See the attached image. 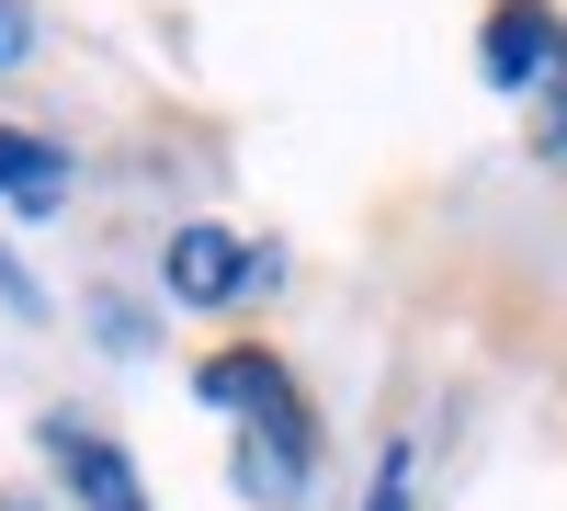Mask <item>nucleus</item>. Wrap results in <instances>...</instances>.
Listing matches in <instances>:
<instances>
[{"label":"nucleus","instance_id":"nucleus-1","mask_svg":"<svg viewBox=\"0 0 567 511\" xmlns=\"http://www.w3.org/2000/svg\"><path fill=\"white\" fill-rule=\"evenodd\" d=\"M205 409H227L239 421V489L250 500H296L307 467H318V409L296 398V376H284L272 352H216L194 376Z\"/></svg>","mask_w":567,"mask_h":511},{"label":"nucleus","instance_id":"nucleus-2","mask_svg":"<svg viewBox=\"0 0 567 511\" xmlns=\"http://www.w3.org/2000/svg\"><path fill=\"white\" fill-rule=\"evenodd\" d=\"M34 443H45V467L69 478L80 511H148V478H136V467H125V443H114V432H91L80 409H45Z\"/></svg>","mask_w":567,"mask_h":511},{"label":"nucleus","instance_id":"nucleus-3","mask_svg":"<svg viewBox=\"0 0 567 511\" xmlns=\"http://www.w3.org/2000/svg\"><path fill=\"white\" fill-rule=\"evenodd\" d=\"M159 285H171L182 307H227V296L272 285V251H250L239 227H171V251H159Z\"/></svg>","mask_w":567,"mask_h":511},{"label":"nucleus","instance_id":"nucleus-4","mask_svg":"<svg viewBox=\"0 0 567 511\" xmlns=\"http://www.w3.org/2000/svg\"><path fill=\"white\" fill-rule=\"evenodd\" d=\"M477 69H488L499 91H545V80H567V23L545 12V0H499L488 34H477Z\"/></svg>","mask_w":567,"mask_h":511},{"label":"nucleus","instance_id":"nucleus-5","mask_svg":"<svg viewBox=\"0 0 567 511\" xmlns=\"http://www.w3.org/2000/svg\"><path fill=\"white\" fill-rule=\"evenodd\" d=\"M58 194H69V160L45 149V136L0 125V205H58Z\"/></svg>","mask_w":567,"mask_h":511},{"label":"nucleus","instance_id":"nucleus-6","mask_svg":"<svg viewBox=\"0 0 567 511\" xmlns=\"http://www.w3.org/2000/svg\"><path fill=\"white\" fill-rule=\"evenodd\" d=\"M363 511H420V443H386V467H374V500Z\"/></svg>","mask_w":567,"mask_h":511},{"label":"nucleus","instance_id":"nucleus-7","mask_svg":"<svg viewBox=\"0 0 567 511\" xmlns=\"http://www.w3.org/2000/svg\"><path fill=\"white\" fill-rule=\"evenodd\" d=\"M0 296H12V307H34V285H23V262H12V251H0Z\"/></svg>","mask_w":567,"mask_h":511},{"label":"nucleus","instance_id":"nucleus-8","mask_svg":"<svg viewBox=\"0 0 567 511\" xmlns=\"http://www.w3.org/2000/svg\"><path fill=\"white\" fill-rule=\"evenodd\" d=\"M0 58H23V12H12V0H0Z\"/></svg>","mask_w":567,"mask_h":511},{"label":"nucleus","instance_id":"nucleus-9","mask_svg":"<svg viewBox=\"0 0 567 511\" xmlns=\"http://www.w3.org/2000/svg\"><path fill=\"white\" fill-rule=\"evenodd\" d=\"M0 511H34V500H0Z\"/></svg>","mask_w":567,"mask_h":511}]
</instances>
